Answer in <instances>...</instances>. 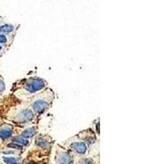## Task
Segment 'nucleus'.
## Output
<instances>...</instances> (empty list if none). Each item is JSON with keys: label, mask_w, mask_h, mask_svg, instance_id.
I'll return each mask as SVG.
<instances>
[{"label": "nucleus", "mask_w": 164, "mask_h": 164, "mask_svg": "<svg viewBox=\"0 0 164 164\" xmlns=\"http://www.w3.org/2000/svg\"><path fill=\"white\" fill-rule=\"evenodd\" d=\"M9 141H11L12 143L17 144V145L22 147L25 149H28L31 145V143H32V140H27L26 138L21 137V136L17 135H15Z\"/></svg>", "instance_id": "nucleus-11"}, {"label": "nucleus", "mask_w": 164, "mask_h": 164, "mask_svg": "<svg viewBox=\"0 0 164 164\" xmlns=\"http://www.w3.org/2000/svg\"><path fill=\"white\" fill-rule=\"evenodd\" d=\"M73 164H76V163H75V162H74V163H73Z\"/></svg>", "instance_id": "nucleus-18"}, {"label": "nucleus", "mask_w": 164, "mask_h": 164, "mask_svg": "<svg viewBox=\"0 0 164 164\" xmlns=\"http://www.w3.org/2000/svg\"><path fill=\"white\" fill-rule=\"evenodd\" d=\"M14 39H15V38L9 37V36H4V35L0 34V45L5 47L6 48H10V46L13 44Z\"/></svg>", "instance_id": "nucleus-13"}, {"label": "nucleus", "mask_w": 164, "mask_h": 164, "mask_svg": "<svg viewBox=\"0 0 164 164\" xmlns=\"http://www.w3.org/2000/svg\"><path fill=\"white\" fill-rule=\"evenodd\" d=\"M48 81L44 78L28 76L17 80L12 84L10 94L19 99L26 100L27 98L48 87Z\"/></svg>", "instance_id": "nucleus-2"}, {"label": "nucleus", "mask_w": 164, "mask_h": 164, "mask_svg": "<svg viewBox=\"0 0 164 164\" xmlns=\"http://www.w3.org/2000/svg\"><path fill=\"white\" fill-rule=\"evenodd\" d=\"M56 98V94L53 89L46 87L40 92L27 98L26 101L39 119L44 116L51 108L54 104V102Z\"/></svg>", "instance_id": "nucleus-3"}, {"label": "nucleus", "mask_w": 164, "mask_h": 164, "mask_svg": "<svg viewBox=\"0 0 164 164\" xmlns=\"http://www.w3.org/2000/svg\"><path fill=\"white\" fill-rule=\"evenodd\" d=\"M6 90V85L4 83L3 79L0 76V95H2Z\"/></svg>", "instance_id": "nucleus-16"}, {"label": "nucleus", "mask_w": 164, "mask_h": 164, "mask_svg": "<svg viewBox=\"0 0 164 164\" xmlns=\"http://www.w3.org/2000/svg\"><path fill=\"white\" fill-rule=\"evenodd\" d=\"M20 26H21L20 24H12V23H7V22L0 23V34L15 38Z\"/></svg>", "instance_id": "nucleus-10"}, {"label": "nucleus", "mask_w": 164, "mask_h": 164, "mask_svg": "<svg viewBox=\"0 0 164 164\" xmlns=\"http://www.w3.org/2000/svg\"><path fill=\"white\" fill-rule=\"evenodd\" d=\"M100 118L98 117V118H96L94 122H93V125L91 128L94 130V131L95 132L96 135L99 137V135H100V131H99V126H100Z\"/></svg>", "instance_id": "nucleus-15"}, {"label": "nucleus", "mask_w": 164, "mask_h": 164, "mask_svg": "<svg viewBox=\"0 0 164 164\" xmlns=\"http://www.w3.org/2000/svg\"><path fill=\"white\" fill-rule=\"evenodd\" d=\"M32 153L37 154L49 155L53 149L54 140L48 134H38L32 140Z\"/></svg>", "instance_id": "nucleus-5"}, {"label": "nucleus", "mask_w": 164, "mask_h": 164, "mask_svg": "<svg viewBox=\"0 0 164 164\" xmlns=\"http://www.w3.org/2000/svg\"><path fill=\"white\" fill-rule=\"evenodd\" d=\"M2 117L9 123L16 126L38 124L39 119L35 115L26 100L16 98L12 94H9L3 101Z\"/></svg>", "instance_id": "nucleus-1"}, {"label": "nucleus", "mask_w": 164, "mask_h": 164, "mask_svg": "<svg viewBox=\"0 0 164 164\" xmlns=\"http://www.w3.org/2000/svg\"><path fill=\"white\" fill-rule=\"evenodd\" d=\"M61 145H63L64 148L67 149L74 157L77 158L85 157L91 149L85 141L78 137L76 134L72 137L68 138L67 140H64L61 144Z\"/></svg>", "instance_id": "nucleus-4"}, {"label": "nucleus", "mask_w": 164, "mask_h": 164, "mask_svg": "<svg viewBox=\"0 0 164 164\" xmlns=\"http://www.w3.org/2000/svg\"><path fill=\"white\" fill-rule=\"evenodd\" d=\"M38 134H39V125L37 123L24 126H16L15 135L26 138L27 140H33V139Z\"/></svg>", "instance_id": "nucleus-7"}, {"label": "nucleus", "mask_w": 164, "mask_h": 164, "mask_svg": "<svg viewBox=\"0 0 164 164\" xmlns=\"http://www.w3.org/2000/svg\"><path fill=\"white\" fill-rule=\"evenodd\" d=\"M15 132L16 125L3 122L0 124V141L2 143L6 144L15 135Z\"/></svg>", "instance_id": "nucleus-8"}, {"label": "nucleus", "mask_w": 164, "mask_h": 164, "mask_svg": "<svg viewBox=\"0 0 164 164\" xmlns=\"http://www.w3.org/2000/svg\"><path fill=\"white\" fill-rule=\"evenodd\" d=\"M76 135H78V137L85 141L90 148H92L94 144L98 143V136L96 135L95 132L91 127L80 131Z\"/></svg>", "instance_id": "nucleus-9"}, {"label": "nucleus", "mask_w": 164, "mask_h": 164, "mask_svg": "<svg viewBox=\"0 0 164 164\" xmlns=\"http://www.w3.org/2000/svg\"><path fill=\"white\" fill-rule=\"evenodd\" d=\"M7 50H8V48H6L5 47H3L2 45H0V56L5 54Z\"/></svg>", "instance_id": "nucleus-17"}, {"label": "nucleus", "mask_w": 164, "mask_h": 164, "mask_svg": "<svg viewBox=\"0 0 164 164\" xmlns=\"http://www.w3.org/2000/svg\"><path fill=\"white\" fill-rule=\"evenodd\" d=\"M1 160L4 164H22V158L18 156L1 155Z\"/></svg>", "instance_id": "nucleus-12"}, {"label": "nucleus", "mask_w": 164, "mask_h": 164, "mask_svg": "<svg viewBox=\"0 0 164 164\" xmlns=\"http://www.w3.org/2000/svg\"><path fill=\"white\" fill-rule=\"evenodd\" d=\"M75 163L76 164H96L95 161L90 157H81L78 158V160Z\"/></svg>", "instance_id": "nucleus-14"}, {"label": "nucleus", "mask_w": 164, "mask_h": 164, "mask_svg": "<svg viewBox=\"0 0 164 164\" xmlns=\"http://www.w3.org/2000/svg\"><path fill=\"white\" fill-rule=\"evenodd\" d=\"M54 161L56 164H73L75 157L63 145L57 144L55 148Z\"/></svg>", "instance_id": "nucleus-6"}]
</instances>
